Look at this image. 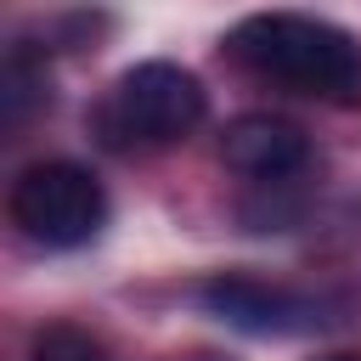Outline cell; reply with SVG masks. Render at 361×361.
<instances>
[{"instance_id": "cell-1", "label": "cell", "mask_w": 361, "mask_h": 361, "mask_svg": "<svg viewBox=\"0 0 361 361\" xmlns=\"http://www.w3.org/2000/svg\"><path fill=\"white\" fill-rule=\"evenodd\" d=\"M226 56L265 85L316 102H355L361 96V39L327 17L305 11H254L226 34Z\"/></svg>"}, {"instance_id": "cell-2", "label": "cell", "mask_w": 361, "mask_h": 361, "mask_svg": "<svg viewBox=\"0 0 361 361\" xmlns=\"http://www.w3.org/2000/svg\"><path fill=\"white\" fill-rule=\"evenodd\" d=\"M209 96L180 62H135L113 79L96 107V135L107 147H164L203 124Z\"/></svg>"}, {"instance_id": "cell-3", "label": "cell", "mask_w": 361, "mask_h": 361, "mask_svg": "<svg viewBox=\"0 0 361 361\" xmlns=\"http://www.w3.org/2000/svg\"><path fill=\"white\" fill-rule=\"evenodd\" d=\"M11 220L23 226V237H34L45 248H79L107 226V192L85 164L45 158L17 175Z\"/></svg>"}, {"instance_id": "cell-4", "label": "cell", "mask_w": 361, "mask_h": 361, "mask_svg": "<svg viewBox=\"0 0 361 361\" xmlns=\"http://www.w3.org/2000/svg\"><path fill=\"white\" fill-rule=\"evenodd\" d=\"M197 305L209 316H220L226 327L254 333V338H288V333H310V327H327L333 322L322 299L271 288V282L243 276V271H220V276L197 282Z\"/></svg>"}, {"instance_id": "cell-5", "label": "cell", "mask_w": 361, "mask_h": 361, "mask_svg": "<svg viewBox=\"0 0 361 361\" xmlns=\"http://www.w3.org/2000/svg\"><path fill=\"white\" fill-rule=\"evenodd\" d=\"M220 158H226V169L248 175L254 186H276V180H293L310 164V141H305L299 124H288L276 113H243V118L226 124Z\"/></svg>"}, {"instance_id": "cell-6", "label": "cell", "mask_w": 361, "mask_h": 361, "mask_svg": "<svg viewBox=\"0 0 361 361\" xmlns=\"http://www.w3.org/2000/svg\"><path fill=\"white\" fill-rule=\"evenodd\" d=\"M28 361H107V350H102V338H90L85 327L56 322V327H45V333L34 338V355H28Z\"/></svg>"}, {"instance_id": "cell-7", "label": "cell", "mask_w": 361, "mask_h": 361, "mask_svg": "<svg viewBox=\"0 0 361 361\" xmlns=\"http://www.w3.org/2000/svg\"><path fill=\"white\" fill-rule=\"evenodd\" d=\"M316 361H361V355H344V350H338V355H316Z\"/></svg>"}, {"instance_id": "cell-8", "label": "cell", "mask_w": 361, "mask_h": 361, "mask_svg": "<svg viewBox=\"0 0 361 361\" xmlns=\"http://www.w3.org/2000/svg\"><path fill=\"white\" fill-rule=\"evenodd\" d=\"M186 361H226V355H209V350H197V355H186Z\"/></svg>"}]
</instances>
